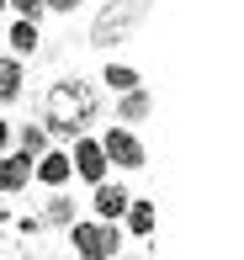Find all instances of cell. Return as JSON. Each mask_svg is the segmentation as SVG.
Here are the masks:
<instances>
[{
	"mask_svg": "<svg viewBox=\"0 0 244 260\" xmlns=\"http://www.w3.org/2000/svg\"><path fill=\"white\" fill-rule=\"evenodd\" d=\"M101 144V154H107V165H117V170H144L149 165V149H144V138L133 133V127H107V138H96Z\"/></svg>",
	"mask_w": 244,
	"mask_h": 260,
	"instance_id": "277c9868",
	"label": "cell"
},
{
	"mask_svg": "<svg viewBox=\"0 0 244 260\" xmlns=\"http://www.w3.org/2000/svg\"><path fill=\"white\" fill-rule=\"evenodd\" d=\"M69 244H75V255L80 260H117L122 250V234H117V223H107V218H90V223H69Z\"/></svg>",
	"mask_w": 244,
	"mask_h": 260,
	"instance_id": "3957f363",
	"label": "cell"
},
{
	"mask_svg": "<svg viewBox=\"0 0 244 260\" xmlns=\"http://www.w3.org/2000/svg\"><path fill=\"white\" fill-rule=\"evenodd\" d=\"M101 80H107L112 96H122V90H133V85H144V75H138L133 64H107V69H101Z\"/></svg>",
	"mask_w": 244,
	"mask_h": 260,
	"instance_id": "9a60e30c",
	"label": "cell"
},
{
	"mask_svg": "<svg viewBox=\"0 0 244 260\" xmlns=\"http://www.w3.org/2000/svg\"><path fill=\"white\" fill-rule=\"evenodd\" d=\"M11 138H16V127H11V122H0V154L11 149Z\"/></svg>",
	"mask_w": 244,
	"mask_h": 260,
	"instance_id": "d6986e66",
	"label": "cell"
},
{
	"mask_svg": "<svg viewBox=\"0 0 244 260\" xmlns=\"http://www.w3.org/2000/svg\"><path fill=\"white\" fill-rule=\"evenodd\" d=\"M101 117V85L85 75H64L48 85V96H43V127H48L53 138H69L75 144L80 133H90V122Z\"/></svg>",
	"mask_w": 244,
	"mask_h": 260,
	"instance_id": "6da1fadb",
	"label": "cell"
},
{
	"mask_svg": "<svg viewBox=\"0 0 244 260\" xmlns=\"http://www.w3.org/2000/svg\"><path fill=\"white\" fill-rule=\"evenodd\" d=\"M127 234H133V239H149V234H154V202H127Z\"/></svg>",
	"mask_w": 244,
	"mask_h": 260,
	"instance_id": "5bb4252c",
	"label": "cell"
},
{
	"mask_svg": "<svg viewBox=\"0 0 244 260\" xmlns=\"http://www.w3.org/2000/svg\"><path fill=\"white\" fill-rule=\"evenodd\" d=\"M69 154L64 149H43L38 159H32V181H43V186H53V191H59V186H69Z\"/></svg>",
	"mask_w": 244,
	"mask_h": 260,
	"instance_id": "ba28073f",
	"label": "cell"
},
{
	"mask_svg": "<svg viewBox=\"0 0 244 260\" xmlns=\"http://www.w3.org/2000/svg\"><path fill=\"white\" fill-rule=\"evenodd\" d=\"M21 90H27L21 58H16V53H6V58H0V106H16V101H21Z\"/></svg>",
	"mask_w": 244,
	"mask_h": 260,
	"instance_id": "30bf717a",
	"label": "cell"
},
{
	"mask_svg": "<svg viewBox=\"0 0 244 260\" xmlns=\"http://www.w3.org/2000/svg\"><path fill=\"white\" fill-rule=\"evenodd\" d=\"M149 16V0H107L101 16L90 21V43L96 48H117V43H133L138 21Z\"/></svg>",
	"mask_w": 244,
	"mask_h": 260,
	"instance_id": "7a4b0ae2",
	"label": "cell"
},
{
	"mask_svg": "<svg viewBox=\"0 0 244 260\" xmlns=\"http://www.w3.org/2000/svg\"><path fill=\"white\" fill-rule=\"evenodd\" d=\"M127 186L122 181H96V197H90V207H96V218H107V223H117L122 212H127Z\"/></svg>",
	"mask_w": 244,
	"mask_h": 260,
	"instance_id": "9c48e42d",
	"label": "cell"
},
{
	"mask_svg": "<svg viewBox=\"0 0 244 260\" xmlns=\"http://www.w3.org/2000/svg\"><path fill=\"white\" fill-rule=\"evenodd\" d=\"M6 11H16V16L38 21V16H43V0H6Z\"/></svg>",
	"mask_w": 244,
	"mask_h": 260,
	"instance_id": "e0dca14e",
	"label": "cell"
},
{
	"mask_svg": "<svg viewBox=\"0 0 244 260\" xmlns=\"http://www.w3.org/2000/svg\"><path fill=\"white\" fill-rule=\"evenodd\" d=\"M43 11H59V16H69V11H80V0H43Z\"/></svg>",
	"mask_w": 244,
	"mask_h": 260,
	"instance_id": "ac0fdd59",
	"label": "cell"
},
{
	"mask_svg": "<svg viewBox=\"0 0 244 260\" xmlns=\"http://www.w3.org/2000/svg\"><path fill=\"white\" fill-rule=\"evenodd\" d=\"M69 170H75L80 181H90V186L107 181V154H101V144H96L90 133L75 138V149H69Z\"/></svg>",
	"mask_w": 244,
	"mask_h": 260,
	"instance_id": "8992f818",
	"label": "cell"
},
{
	"mask_svg": "<svg viewBox=\"0 0 244 260\" xmlns=\"http://www.w3.org/2000/svg\"><path fill=\"white\" fill-rule=\"evenodd\" d=\"M6 43H11V53H16V58H32V53L43 48V32H38V21L16 16V21H11V32H6Z\"/></svg>",
	"mask_w": 244,
	"mask_h": 260,
	"instance_id": "8fae6325",
	"label": "cell"
},
{
	"mask_svg": "<svg viewBox=\"0 0 244 260\" xmlns=\"http://www.w3.org/2000/svg\"><path fill=\"white\" fill-rule=\"evenodd\" d=\"M11 144H16L21 154H32V159H38L43 149H48V127H43V122H21V133L11 138Z\"/></svg>",
	"mask_w": 244,
	"mask_h": 260,
	"instance_id": "2e32d148",
	"label": "cell"
},
{
	"mask_svg": "<svg viewBox=\"0 0 244 260\" xmlns=\"http://www.w3.org/2000/svg\"><path fill=\"white\" fill-rule=\"evenodd\" d=\"M149 112H154V96H149L144 85H133V90H122V101H117V122H122V127H133V122H144Z\"/></svg>",
	"mask_w": 244,
	"mask_h": 260,
	"instance_id": "7c38bea8",
	"label": "cell"
},
{
	"mask_svg": "<svg viewBox=\"0 0 244 260\" xmlns=\"http://www.w3.org/2000/svg\"><path fill=\"white\" fill-rule=\"evenodd\" d=\"M27 186H32V154L6 149L0 154V197H21Z\"/></svg>",
	"mask_w": 244,
	"mask_h": 260,
	"instance_id": "52a82bcc",
	"label": "cell"
},
{
	"mask_svg": "<svg viewBox=\"0 0 244 260\" xmlns=\"http://www.w3.org/2000/svg\"><path fill=\"white\" fill-rule=\"evenodd\" d=\"M0 11H6V0H0Z\"/></svg>",
	"mask_w": 244,
	"mask_h": 260,
	"instance_id": "ffe728a7",
	"label": "cell"
},
{
	"mask_svg": "<svg viewBox=\"0 0 244 260\" xmlns=\"http://www.w3.org/2000/svg\"><path fill=\"white\" fill-rule=\"evenodd\" d=\"M75 218H80V212H75V202H69V191L59 186V191L43 202V223H48V229H69Z\"/></svg>",
	"mask_w": 244,
	"mask_h": 260,
	"instance_id": "4fadbf2b",
	"label": "cell"
},
{
	"mask_svg": "<svg viewBox=\"0 0 244 260\" xmlns=\"http://www.w3.org/2000/svg\"><path fill=\"white\" fill-rule=\"evenodd\" d=\"M43 212H21V207H0V244H11V250H21V244H38L43 239Z\"/></svg>",
	"mask_w": 244,
	"mask_h": 260,
	"instance_id": "5b68a950",
	"label": "cell"
}]
</instances>
